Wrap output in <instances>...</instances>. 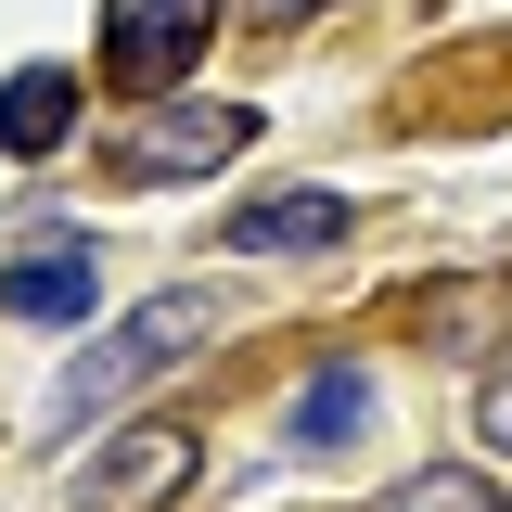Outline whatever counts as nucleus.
Returning <instances> with one entry per match:
<instances>
[{
    "instance_id": "1",
    "label": "nucleus",
    "mask_w": 512,
    "mask_h": 512,
    "mask_svg": "<svg viewBox=\"0 0 512 512\" xmlns=\"http://www.w3.org/2000/svg\"><path fill=\"white\" fill-rule=\"evenodd\" d=\"M231 308H244L231 282H167L154 308H128L116 333H103V346H90V359L52 384V436L103 423V410H116V397H141L154 372H192V346H218V333H231Z\"/></svg>"
},
{
    "instance_id": "2",
    "label": "nucleus",
    "mask_w": 512,
    "mask_h": 512,
    "mask_svg": "<svg viewBox=\"0 0 512 512\" xmlns=\"http://www.w3.org/2000/svg\"><path fill=\"white\" fill-rule=\"evenodd\" d=\"M231 154H256V103H180L167 90V103H141L103 141V180H128V192L141 180H218Z\"/></svg>"
},
{
    "instance_id": "3",
    "label": "nucleus",
    "mask_w": 512,
    "mask_h": 512,
    "mask_svg": "<svg viewBox=\"0 0 512 512\" xmlns=\"http://www.w3.org/2000/svg\"><path fill=\"white\" fill-rule=\"evenodd\" d=\"M218 39V0H103V90L128 103H167Z\"/></svg>"
},
{
    "instance_id": "4",
    "label": "nucleus",
    "mask_w": 512,
    "mask_h": 512,
    "mask_svg": "<svg viewBox=\"0 0 512 512\" xmlns=\"http://www.w3.org/2000/svg\"><path fill=\"white\" fill-rule=\"evenodd\" d=\"M192 461H205V448H192L180 423H128V436L64 487V512H167V500L192 487Z\"/></svg>"
},
{
    "instance_id": "5",
    "label": "nucleus",
    "mask_w": 512,
    "mask_h": 512,
    "mask_svg": "<svg viewBox=\"0 0 512 512\" xmlns=\"http://www.w3.org/2000/svg\"><path fill=\"white\" fill-rule=\"evenodd\" d=\"M90 295H103V256L77 244V231L0 256V320H90Z\"/></svg>"
},
{
    "instance_id": "6",
    "label": "nucleus",
    "mask_w": 512,
    "mask_h": 512,
    "mask_svg": "<svg viewBox=\"0 0 512 512\" xmlns=\"http://www.w3.org/2000/svg\"><path fill=\"white\" fill-rule=\"evenodd\" d=\"M372 372H359V359H320L308 372V397H295V410H282V448H295V461H346V448L372 436Z\"/></svg>"
},
{
    "instance_id": "7",
    "label": "nucleus",
    "mask_w": 512,
    "mask_h": 512,
    "mask_svg": "<svg viewBox=\"0 0 512 512\" xmlns=\"http://www.w3.org/2000/svg\"><path fill=\"white\" fill-rule=\"evenodd\" d=\"M346 231H359V205H346V192H269V205L231 218V256H333Z\"/></svg>"
},
{
    "instance_id": "8",
    "label": "nucleus",
    "mask_w": 512,
    "mask_h": 512,
    "mask_svg": "<svg viewBox=\"0 0 512 512\" xmlns=\"http://www.w3.org/2000/svg\"><path fill=\"white\" fill-rule=\"evenodd\" d=\"M64 141H77V77H64V64L0 77V154H13V167H52Z\"/></svg>"
},
{
    "instance_id": "9",
    "label": "nucleus",
    "mask_w": 512,
    "mask_h": 512,
    "mask_svg": "<svg viewBox=\"0 0 512 512\" xmlns=\"http://www.w3.org/2000/svg\"><path fill=\"white\" fill-rule=\"evenodd\" d=\"M410 333L436 359H487L512 333V282H436V295H410Z\"/></svg>"
},
{
    "instance_id": "10",
    "label": "nucleus",
    "mask_w": 512,
    "mask_h": 512,
    "mask_svg": "<svg viewBox=\"0 0 512 512\" xmlns=\"http://www.w3.org/2000/svg\"><path fill=\"white\" fill-rule=\"evenodd\" d=\"M384 512H500V474H487V461H423Z\"/></svg>"
},
{
    "instance_id": "11",
    "label": "nucleus",
    "mask_w": 512,
    "mask_h": 512,
    "mask_svg": "<svg viewBox=\"0 0 512 512\" xmlns=\"http://www.w3.org/2000/svg\"><path fill=\"white\" fill-rule=\"evenodd\" d=\"M474 436H487V461H512V372H487V397H474Z\"/></svg>"
},
{
    "instance_id": "12",
    "label": "nucleus",
    "mask_w": 512,
    "mask_h": 512,
    "mask_svg": "<svg viewBox=\"0 0 512 512\" xmlns=\"http://www.w3.org/2000/svg\"><path fill=\"white\" fill-rule=\"evenodd\" d=\"M244 13H256V26H308L320 0H244Z\"/></svg>"
}]
</instances>
